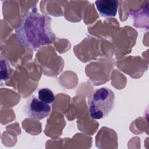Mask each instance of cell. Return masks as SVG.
I'll use <instances>...</instances> for the list:
<instances>
[{
  "mask_svg": "<svg viewBox=\"0 0 149 149\" xmlns=\"http://www.w3.org/2000/svg\"><path fill=\"white\" fill-rule=\"evenodd\" d=\"M51 23L50 17L31 10L24 15L15 33L26 48L36 50L56 38Z\"/></svg>",
  "mask_w": 149,
  "mask_h": 149,
  "instance_id": "6da1fadb",
  "label": "cell"
},
{
  "mask_svg": "<svg viewBox=\"0 0 149 149\" xmlns=\"http://www.w3.org/2000/svg\"><path fill=\"white\" fill-rule=\"evenodd\" d=\"M115 101V94L109 88L101 87L95 90L88 100L91 118L100 119L106 117L113 108Z\"/></svg>",
  "mask_w": 149,
  "mask_h": 149,
  "instance_id": "7a4b0ae2",
  "label": "cell"
},
{
  "mask_svg": "<svg viewBox=\"0 0 149 149\" xmlns=\"http://www.w3.org/2000/svg\"><path fill=\"white\" fill-rule=\"evenodd\" d=\"M51 107L41 101L35 95L28 98L24 106V113L31 119L41 120L47 118L51 112Z\"/></svg>",
  "mask_w": 149,
  "mask_h": 149,
  "instance_id": "3957f363",
  "label": "cell"
},
{
  "mask_svg": "<svg viewBox=\"0 0 149 149\" xmlns=\"http://www.w3.org/2000/svg\"><path fill=\"white\" fill-rule=\"evenodd\" d=\"M95 5L99 13L104 17H113L116 15L119 2L116 0H98Z\"/></svg>",
  "mask_w": 149,
  "mask_h": 149,
  "instance_id": "277c9868",
  "label": "cell"
},
{
  "mask_svg": "<svg viewBox=\"0 0 149 149\" xmlns=\"http://www.w3.org/2000/svg\"><path fill=\"white\" fill-rule=\"evenodd\" d=\"M38 98L41 101L48 105L52 104L55 101V95L53 92L48 88L40 89L38 92Z\"/></svg>",
  "mask_w": 149,
  "mask_h": 149,
  "instance_id": "5b68a950",
  "label": "cell"
},
{
  "mask_svg": "<svg viewBox=\"0 0 149 149\" xmlns=\"http://www.w3.org/2000/svg\"><path fill=\"white\" fill-rule=\"evenodd\" d=\"M1 64L4 67V70H1V72H3V70L5 71V72L3 73V74L1 75V80H4V79H6L9 75V69H10V66H9L8 62H6V61L5 59H3L2 57H1Z\"/></svg>",
  "mask_w": 149,
  "mask_h": 149,
  "instance_id": "8992f818",
  "label": "cell"
}]
</instances>
